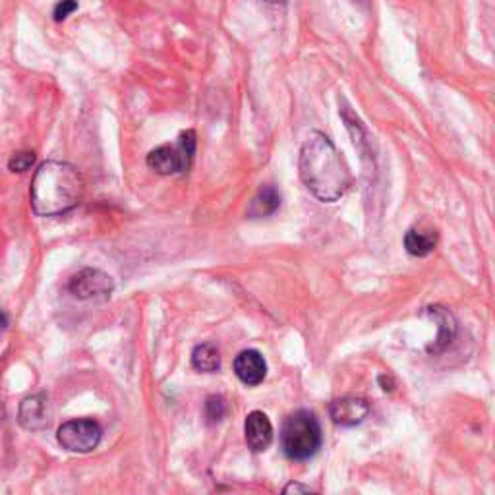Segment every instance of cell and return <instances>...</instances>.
Returning <instances> with one entry per match:
<instances>
[{
    "mask_svg": "<svg viewBox=\"0 0 495 495\" xmlns=\"http://www.w3.org/2000/svg\"><path fill=\"white\" fill-rule=\"evenodd\" d=\"M300 178L306 188L323 204H333L350 188V173L331 139L312 132L300 149L298 159Z\"/></svg>",
    "mask_w": 495,
    "mask_h": 495,
    "instance_id": "6da1fadb",
    "label": "cell"
},
{
    "mask_svg": "<svg viewBox=\"0 0 495 495\" xmlns=\"http://www.w3.org/2000/svg\"><path fill=\"white\" fill-rule=\"evenodd\" d=\"M86 184L76 167L62 161H45L31 180V207L39 217L65 215L82 204Z\"/></svg>",
    "mask_w": 495,
    "mask_h": 495,
    "instance_id": "7a4b0ae2",
    "label": "cell"
},
{
    "mask_svg": "<svg viewBox=\"0 0 495 495\" xmlns=\"http://www.w3.org/2000/svg\"><path fill=\"white\" fill-rule=\"evenodd\" d=\"M323 443L321 426L312 410H297L290 414L281 431L283 453L290 460L312 459Z\"/></svg>",
    "mask_w": 495,
    "mask_h": 495,
    "instance_id": "3957f363",
    "label": "cell"
},
{
    "mask_svg": "<svg viewBox=\"0 0 495 495\" xmlns=\"http://www.w3.org/2000/svg\"><path fill=\"white\" fill-rule=\"evenodd\" d=\"M196 155V132L186 130L175 146L155 147L147 155V167L161 177L188 173Z\"/></svg>",
    "mask_w": 495,
    "mask_h": 495,
    "instance_id": "277c9868",
    "label": "cell"
},
{
    "mask_svg": "<svg viewBox=\"0 0 495 495\" xmlns=\"http://www.w3.org/2000/svg\"><path fill=\"white\" fill-rule=\"evenodd\" d=\"M103 438V428L96 420H70L58 428L56 439L70 453H91Z\"/></svg>",
    "mask_w": 495,
    "mask_h": 495,
    "instance_id": "5b68a950",
    "label": "cell"
},
{
    "mask_svg": "<svg viewBox=\"0 0 495 495\" xmlns=\"http://www.w3.org/2000/svg\"><path fill=\"white\" fill-rule=\"evenodd\" d=\"M68 290L80 300L106 298L115 290V281L111 275H106L101 269H82L70 278Z\"/></svg>",
    "mask_w": 495,
    "mask_h": 495,
    "instance_id": "8992f818",
    "label": "cell"
},
{
    "mask_svg": "<svg viewBox=\"0 0 495 495\" xmlns=\"http://www.w3.org/2000/svg\"><path fill=\"white\" fill-rule=\"evenodd\" d=\"M369 414V402L362 397H340L331 400L329 416L338 426H356L362 424Z\"/></svg>",
    "mask_w": 495,
    "mask_h": 495,
    "instance_id": "52a82bcc",
    "label": "cell"
},
{
    "mask_svg": "<svg viewBox=\"0 0 495 495\" xmlns=\"http://www.w3.org/2000/svg\"><path fill=\"white\" fill-rule=\"evenodd\" d=\"M18 422L29 431H43L49 426V399L45 393L25 397L18 410Z\"/></svg>",
    "mask_w": 495,
    "mask_h": 495,
    "instance_id": "ba28073f",
    "label": "cell"
},
{
    "mask_svg": "<svg viewBox=\"0 0 495 495\" xmlns=\"http://www.w3.org/2000/svg\"><path fill=\"white\" fill-rule=\"evenodd\" d=\"M235 374L244 385L256 387L268 376L266 359H263L261 352L254 349L242 350L235 359Z\"/></svg>",
    "mask_w": 495,
    "mask_h": 495,
    "instance_id": "9c48e42d",
    "label": "cell"
},
{
    "mask_svg": "<svg viewBox=\"0 0 495 495\" xmlns=\"http://www.w3.org/2000/svg\"><path fill=\"white\" fill-rule=\"evenodd\" d=\"M244 433H246V443L254 453L266 451L273 441V426L269 422V418L259 410H254L246 416Z\"/></svg>",
    "mask_w": 495,
    "mask_h": 495,
    "instance_id": "30bf717a",
    "label": "cell"
},
{
    "mask_svg": "<svg viewBox=\"0 0 495 495\" xmlns=\"http://www.w3.org/2000/svg\"><path fill=\"white\" fill-rule=\"evenodd\" d=\"M426 312H428V316L433 318V321L439 323V335L436 338V343L428 347V352L439 354L453 343V338L457 335V321H455L453 314L441 306H429Z\"/></svg>",
    "mask_w": 495,
    "mask_h": 495,
    "instance_id": "8fae6325",
    "label": "cell"
},
{
    "mask_svg": "<svg viewBox=\"0 0 495 495\" xmlns=\"http://www.w3.org/2000/svg\"><path fill=\"white\" fill-rule=\"evenodd\" d=\"M438 246V232L433 227L428 225H416L409 228L405 235V248L407 252L414 258H426L429 256Z\"/></svg>",
    "mask_w": 495,
    "mask_h": 495,
    "instance_id": "7c38bea8",
    "label": "cell"
},
{
    "mask_svg": "<svg viewBox=\"0 0 495 495\" xmlns=\"http://www.w3.org/2000/svg\"><path fill=\"white\" fill-rule=\"evenodd\" d=\"M278 207H281V194H278L275 186L268 184L261 186L256 196L250 199L246 215L248 219H263V217L273 215Z\"/></svg>",
    "mask_w": 495,
    "mask_h": 495,
    "instance_id": "4fadbf2b",
    "label": "cell"
},
{
    "mask_svg": "<svg viewBox=\"0 0 495 495\" xmlns=\"http://www.w3.org/2000/svg\"><path fill=\"white\" fill-rule=\"evenodd\" d=\"M192 366L197 371H204V374H213V371H217L221 368L219 349H217L213 343L197 345L192 350Z\"/></svg>",
    "mask_w": 495,
    "mask_h": 495,
    "instance_id": "5bb4252c",
    "label": "cell"
},
{
    "mask_svg": "<svg viewBox=\"0 0 495 495\" xmlns=\"http://www.w3.org/2000/svg\"><path fill=\"white\" fill-rule=\"evenodd\" d=\"M227 414V402L221 395H211L206 400V418L209 424L221 422Z\"/></svg>",
    "mask_w": 495,
    "mask_h": 495,
    "instance_id": "9a60e30c",
    "label": "cell"
},
{
    "mask_svg": "<svg viewBox=\"0 0 495 495\" xmlns=\"http://www.w3.org/2000/svg\"><path fill=\"white\" fill-rule=\"evenodd\" d=\"M34 163H35L34 151H15L8 161V168L12 173H27V170L34 167Z\"/></svg>",
    "mask_w": 495,
    "mask_h": 495,
    "instance_id": "2e32d148",
    "label": "cell"
},
{
    "mask_svg": "<svg viewBox=\"0 0 495 495\" xmlns=\"http://www.w3.org/2000/svg\"><path fill=\"white\" fill-rule=\"evenodd\" d=\"M76 10H77V0H60V3L55 6L53 18L55 22H65Z\"/></svg>",
    "mask_w": 495,
    "mask_h": 495,
    "instance_id": "e0dca14e",
    "label": "cell"
},
{
    "mask_svg": "<svg viewBox=\"0 0 495 495\" xmlns=\"http://www.w3.org/2000/svg\"><path fill=\"white\" fill-rule=\"evenodd\" d=\"M285 493H312V490L302 484H290L285 488Z\"/></svg>",
    "mask_w": 495,
    "mask_h": 495,
    "instance_id": "ac0fdd59",
    "label": "cell"
},
{
    "mask_svg": "<svg viewBox=\"0 0 495 495\" xmlns=\"http://www.w3.org/2000/svg\"><path fill=\"white\" fill-rule=\"evenodd\" d=\"M379 383L383 385L385 391H393L395 389V383H393L391 376H379Z\"/></svg>",
    "mask_w": 495,
    "mask_h": 495,
    "instance_id": "d6986e66",
    "label": "cell"
},
{
    "mask_svg": "<svg viewBox=\"0 0 495 495\" xmlns=\"http://www.w3.org/2000/svg\"><path fill=\"white\" fill-rule=\"evenodd\" d=\"M6 328H8V316H6L5 309H0V331L6 329Z\"/></svg>",
    "mask_w": 495,
    "mask_h": 495,
    "instance_id": "ffe728a7",
    "label": "cell"
},
{
    "mask_svg": "<svg viewBox=\"0 0 495 495\" xmlns=\"http://www.w3.org/2000/svg\"><path fill=\"white\" fill-rule=\"evenodd\" d=\"M266 3H269V5H287L288 0H266Z\"/></svg>",
    "mask_w": 495,
    "mask_h": 495,
    "instance_id": "44dd1931",
    "label": "cell"
}]
</instances>
